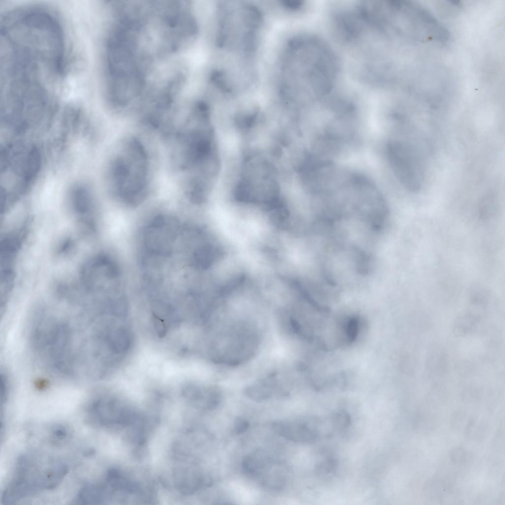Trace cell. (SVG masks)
<instances>
[{"label": "cell", "instance_id": "1", "mask_svg": "<svg viewBox=\"0 0 505 505\" xmlns=\"http://www.w3.org/2000/svg\"><path fill=\"white\" fill-rule=\"evenodd\" d=\"M172 164L183 190L208 183L213 158V138L206 109L196 106L171 127Z\"/></svg>", "mask_w": 505, "mask_h": 505}, {"label": "cell", "instance_id": "2", "mask_svg": "<svg viewBox=\"0 0 505 505\" xmlns=\"http://www.w3.org/2000/svg\"><path fill=\"white\" fill-rule=\"evenodd\" d=\"M289 74V93L306 98L319 99L334 87L338 75L336 58L324 42L307 37L294 43Z\"/></svg>", "mask_w": 505, "mask_h": 505}, {"label": "cell", "instance_id": "3", "mask_svg": "<svg viewBox=\"0 0 505 505\" xmlns=\"http://www.w3.org/2000/svg\"><path fill=\"white\" fill-rule=\"evenodd\" d=\"M112 188L123 204L136 206L148 196L151 184L152 164L143 142L135 136L120 144L111 167Z\"/></svg>", "mask_w": 505, "mask_h": 505}, {"label": "cell", "instance_id": "4", "mask_svg": "<svg viewBox=\"0 0 505 505\" xmlns=\"http://www.w3.org/2000/svg\"><path fill=\"white\" fill-rule=\"evenodd\" d=\"M68 466L60 462L30 454L17 460L12 476L2 493L3 504H13L40 492L51 490L62 482Z\"/></svg>", "mask_w": 505, "mask_h": 505}, {"label": "cell", "instance_id": "5", "mask_svg": "<svg viewBox=\"0 0 505 505\" xmlns=\"http://www.w3.org/2000/svg\"><path fill=\"white\" fill-rule=\"evenodd\" d=\"M387 152L394 172L403 186L409 191H419L425 177L421 148L413 141L396 140L389 143Z\"/></svg>", "mask_w": 505, "mask_h": 505}, {"label": "cell", "instance_id": "6", "mask_svg": "<svg viewBox=\"0 0 505 505\" xmlns=\"http://www.w3.org/2000/svg\"><path fill=\"white\" fill-rule=\"evenodd\" d=\"M85 414L87 421L91 425L107 428L127 426L138 419L134 411L121 407L112 399L103 397L91 400Z\"/></svg>", "mask_w": 505, "mask_h": 505}, {"label": "cell", "instance_id": "7", "mask_svg": "<svg viewBox=\"0 0 505 505\" xmlns=\"http://www.w3.org/2000/svg\"><path fill=\"white\" fill-rule=\"evenodd\" d=\"M320 422L316 418L303 417L273 422V431L279 436L290 441L311 443L320 438Z\"/></svg>", "mask_w": 505, "mask_h": 505}, {"label": "cell", "instance_id": "8", "mask_svg": "<svg viewBox=\"0 0 505 505\" xmlns=\"http://www.w3.org/2000/svg\"><path fill=\"white\" fill-rule=\"evenodd\" d=\"M189 396L195 406L207 410L216 408L222 400L221 391L215 387L194 390L189 393Z\"/></svg>", "mask_w": 505, "mask_h": 505}, {"label": "cell", "instance_id": "9", "mask_svg": "<svg viewBox=\"0 0 505 505\" xmlns=\"http://www.w3.org/2000/svg\"><path fill=\"white\" fill-rule=\"evenodd\" d=\"M275 386V377L268 376L249 386L245 390V394L253 401L261 402L272 397Z\"/></svg>", "mask_w": 505, "mask_h": 505}, {"label": "cell", "instance_id": "10", "mask_svg": "<svg viewBox=\"0 0 505 505\" xmlns=\"http://www.w3.org/2000/svg\"><path fill=\"white\" fill-rule=\"evenodd\" d=\"M104 481L107 488L111 490L134 493L139 489V485L137 482L124 477L115 469H111L108 471Z\"/></svg>", "mask_w": 505, "mask_h": 505}, {"label": "cell", "instance_id": "11", "mask_svg": "<svg viewBox=\"0 0 505 505\" xmlns=\"http://www.w3.org/2000/svg\"><path fill=\"white\" fill-rule=\"evenodd\" d=\"M52 434L54 439L57 440H63L69 437L70 433L69 429L66 427L58 425L55 426L52 429Z\"/></svg>", "mask_w": 505, "mask_h": 505}, {"label": "cell", "instance_id": "12", "mask_svg": "<svg viewBox=\"0 0 505 505\" xmlns=\"http://www.w3.org/2000/svg\"><path fill=\"white\" fill-rule=\"evenodd\" d=\"M249 426V422L246 419L238 417L234 423V431L237 434L243 433L248 430Z\"/></svg>", "mask_w": 505, "mask_h": 505}, {"label": "cell", "instance_id": "13", "mask_svg": "<svg viewBox=\"0 0 505 505\" xmlns=\"http://www.w3.org/2000/svg\"><path fill=\"white\" fill-rule=\"evenodd\" d=\"M153 318L155 328L159 336L162 337L165 331L164 323L154 314H153Z\"/></svg>", "mask_w": 505, "mask_h": 505}]
</instances>
